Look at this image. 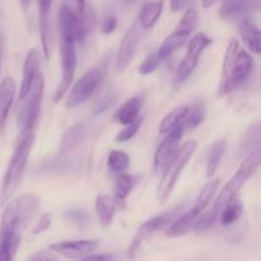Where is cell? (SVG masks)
<instances>
[{"label": "cell", "mask_w": 261, "mask_h": 261, "mask_svg": "<svg viewBox=\"0 0 261 261\" xmlns=\"http://www.w3.org/2000/svg\"><path fill=\"white\" fill-rule=\"evenodd\" d=\"M252 69H254V59L246 50L240 47V42L236 38H231L224 54L218 96H226L239 88L246 81Z\"/></svg>", "instance_id": "cell-1"}, {"label": "cell", "mask_w": 261, "mask_h": 261, "mask_svg": "<svg viewBox=\"0 0 261 261\" xmlns=\"http://www.w3.org/2000/svg\"><path fill=\"white\" fill-rule=\"evenodd\" d=\"M35 143V130H22L15 143L14 150L10 157L8 167L3 177L2 190H0V204L4 205L12 199L17 189L22 182L25 172L28 158Z\"/></svg>", "instance_id": "cell-2"}, {"label": "cell", "mask_w": 261, "mask_h": 261, "mask_svg": "<svg viewBox=\"0 0 261 261\" xmlns=\"http://www.w3.org/2000/svg\"><path fill=\"white\" fill-rule=\"evenodd\" d=\"M196 148H198V142L195 140H189V142L184 143L177 149L176 154L171 158L170 162L165 166L163 175L157 186V198L162 204L166 203L167 199L170 198L178 177L195 153Z\"/></svg>", "instance_id": "cell-3"}, {"label": "cell", "mask_w": 261, "mask_h": 261, "mask_svg": "<svg viewBox=\"0 0 261 261\" xmlns=\"http://www.w3.org/2000/svg\"><path fill=\"white\" fill-rule=\"evenodd\" d=\"M260 161V149H255L247 154V157L245 158L244 162L241 163V166H240L237 172L233 175V177H232L231 180L224 185V188L222 189L221 194H219L218 199H217L216 204H214V206H216L218 211H221L222 206H223L232 196L237 195L239 191L244 188L245 184L249 181V178L251 177V176H254V173L256 172L257 168H259Z\"/></svg>", "instance_id": "cell-4"}, {"label": "cell", "mask_w": 261, "mask_h": 261, "mask_svg": "<svg viewBox=\"0 0 261 261\" xmlns=\"http://www.w3.org/2000/svg\"><path fill=\"white\" fill-rule=\"evenodd\" d=\"M199 24V15L195 9H188L184 14L182 19L177 24L176 30L167 36L165 41L161 45L160 50H158L157 56L160 60H165V59L170 58L175 51L182 47L188 41L189 36L195 31V28Z\"/></svg>", "instance_id": "cell-5"}, {"label": "cell", "mask_w": 261, "mask_h": 261, "mask_svg": "<svg viewBox=\"0 0 261 261\" xmlns=\"http://www.w3.org/2000/svg\"><path fill=\"white\" fill-rule=\"evenodd\" d=\"M105 71H106L105 66H97V68L84 73L71 88L70 93L66 98V107L73 109V107L84 103L103 81Z\"/></svg>", "instance_id": "cell-6"}, {"label": "cell", "mask_w": 261, "mask_h": 261, "mask_svg": "<svg viewBox=\"0 0 261 261\" xmlns=\"http://www.w3.org/2000/svg\"><path fill=\"white\" fill-rule=\"evenodd\" d=\"M60 54H61V81L58 87L55 96H54V102L58 103L65 93L68 92L71 82L74 79V73L76 68V55L74 42L69 38L61 36L60 40Z\"/></svg>", "instance_id": "cell-7"}, {"label": "cell", "mask_w": 261, "mask_h": 261, "mask_svg": "<svg viewBox=\"0 0 261 261\" xmlns=\"http://www.w3.org/2000/svg\"><path fill=\"white\" fill-rule=\"evenodd\" d=\"M212 42H213V40L204 32L196 33L191 38L188 46V53H186L184 60L181 61L177 71H176V78L178 82H184L193 74L199 63V58L203 54V51L212 45Z\"/></svg>", "instance_id": "cell-8"}, {"label": "cell", "mask_w": 261, "mask_h": 261, "mask_svg": "<svg viewBox=\"0 0 261 261\" xmlns=\"http://www.w3.org/2000/svg\"><path fill=\"white\" fill-rule=\"evenodd\" d=\"M172 218L173 213H165L149 219V221H147L145 223H143L142 226L139 227V229L137 231V233H135L134 239H133L132 245H130L129 250H127V256H137V254H139V251L142 250L143 245H144L145 242L149 241V240H152L155 234L160 233V232L170 223Z\"/></svg>", "instance_id": "cell-9"}, {"label": "cell", "mask_w": 261, "mask_h": 261, "mask_svg": "<svg viewBox=\"0 0 261 261\" xmlns=\"http://www.w3.org/2000/svg\"><path fill=\"white\" fill-rule=\"evenodd\" d=\"M43 91H45V79L42 74L38 73L33 81L30 91V99L20 116V124L23 125V130H35L38 115H40L41 103H42Z\"/></svg>", "instance_id": "cell-10"}, {"label": "cell", "mask_w": 261, "mask_h": 261, "mask_svg": "<svg viewBox=\"0 0 261 261\" xmlns=\"http://www.w3.org/2000/svg\"><path fill=\"white\" fill-rule=\"evenodd\" d=\"M59 22H60L61 36L63 37L69 38L74 43L81 42V41L84 40L87 30L84 27V23L81 14H78L75 10L71 9L70 7L64 5L60 9Z\"/></svg>", "instance_id": "cell-11"}, {"label": "cell", "mask_w": 261, "mask_h": 261, "mask_svg": "<svg viewBox=\"0 0 261 261\" xmlns=\"http://www.w3.org/2000/svg\"><path fill=\"white\" fill-rule=\"evenodd\" d=\"M184 134V125H178L175 129L168 132V135L158 147L154 155V168L155 171H161L165 166L170 162L171 158L176 154L177 149L180 148L181 138Z\"/></svg>", "instance_id": "cell-12"}, {"label": "cell", "mask_w": 261, "mask_h": 261, "mask_svg": "<svg viewBox=\"0 0 261 261\" xmlns=\"http://www.w3.org/2000/svg\"><path fill=\"white\" fill-rule=\"evenodd\" d=\"M99 240H79V241H64L50 245V250L69 259H84L96 251Z\"/></svg>", "instance_id": "cell-13"}, {"label": "cell", "mask_w": 261, "mask_h": 261, "mask_svg": "<svg viewBox=\"0 0 261 261\" xmlns=\"http://www.w3.org/2000/svg\"><path fill=\"white\" fill-rule=\"evenodd\" d=\"M139 42V23H134L122 37L116 58L117 71H124L132 63Z\"/></svg>", "instance_id": "cell-14"}, {"label": "cell", "mask_w": 261, "mask_h": 261, "mask_svg": "<svg viewBox=\"0 0 261 261\" xmlns=\"http://www.w3.org/2000/svg\"><path fill=\"white\" fill-rule=\"evenodd\" d=\"M27 224L23 222L20 216L19 201L18 198L14 200H9L7 203L2 216V224H0V237L12 236V234H20V229H23Z\"/></svg>", "instance_id": "cell-15"}, {"label": "cell", "mask_w": 261, "mask_h": 261, "mask_svg": "<svg viewBox=\"0 0 261 261\" xmlns=\"http://www.w3.org/2000/svg\"><path fill=\"white\" fill-rule=\"evenodd\" d=\"M260 0H223L219 14L223 19L245 17L259 9Z\"/></svg>", "instance_id": "cell-16"}, {"label": "cell", "mask_w": 261, "mask_h": 261, "mask_svg": "<svg viewBox=\"0 0 261 261\" xmlns=\"http://www.w3.org/2000/svg\"><path fill=\"white\" fill-rule=\"evenodd\" d=\"M15 92H17L15 81L12 76H5L0 82V134H3L4 132L8 115L12 109L13 102H14Z\"/></svg>", "instance_id": "cell-17"}, {"label": "cell", "mask_w": 261, "mask_h": 261, "mask_svg": "<svg viewBox=\"0 0 261 261\" xmlns=\"http://www.w3.org/2000/svg\"><path fill=\"white\" fill-rule=\"evenodd\" d=\"M38 68H40V56H38L37 50L32 48L25 56L24 65H23V78L19 89L20 101L24 99L30 93L33 81H35L36 75L38 74Z\"/></svg>", "instance_id": "cell-18"}, {"label": "cell", "mask_w": 261, "mask_h": 261, "mask_svg": "<svg viewBox=\"0 0 261 261\" xmlns=\"http://www.w3.org/2000/svg\"><path fill=\"white\" fill-rule=\"evenodd\" d=\"M239 33L241 35L245 45L251 50V53L259 55L261 53V33L256 24L250 18L244 17L240 22Z\"/></svg>", "instance_id": "cell-19"}, {"label": "cell", "mask_w": 261, "mask_h": 261, "mask_svg": "<svg viewBox=\"0 0 261 261\" xmlns=\"http://www.w3.org/2000/svg\"><path fill=\"white\" fill-rule=\"evenodd\" d=\"M86 137V125L83 122L73 125L65 132L61 138L60 154L68 155L76 149Z\"/></svg>", "instance_id": "cell-20"}, {"label": "cell", "mask_w": 261, "mask_h": 261, "mask_svg": "<svg viewBox=\"0 0 261 261\" xmlns=\"http://www.w3.org/2000/svg\"><path fill=\"white\" fill-rule=\"evenodd\" d=\"M38 2V23H40L41 43H42L43 55L46 60L50 58V25H48V14L53 0H37Z\"/></svg>", "instance_id": "cell-21"}, {"label": "cell", "mask_w": 261, "mask_h": 261, "mask_svg": "<svg viewBox=\"0 0 261 261\" xmlns=\"http://www.w3.org/2000/svg\"><path fill=\"white\" fill-rule=\"evenodd\" d=\"M94 205H96V212L97 216H98L99 223H101L102 227L106 228L114 221V217L117 208L116 199L111 198L109 195H105V194H101V195L97 196Z\"/></svg>", "instance_id": "cell-22"}, {"label": "cell", "mask_w": 261, "mask_h": 261, "mask_svg": "<svg viewBox=\"0 0 261 261\" xmlns=\"http://www.w3.org/2000/svg\"><path fill=\"white\" fill-rule=\"evenodd\" d=\"M143 98L142 96L133 97L127 99L124 105L119 109V111L115 115V120L121 125L132 124L139 119L140 109H142Z\"/></svg>", "instance_id": "cell-23"}, {"label": "cell", "mask_w": 261, "mask_h": 261, "mask_svg": "<svg viewBox=\"0 0 261 261\" xmlns=\"http://www.w3.org/2000/svg\"><path fill=\"white\" fill-rule=\"evenodd\" d=\"M163 7H165V0H155V2H150L148 4H145L142 8V10H140L138 23L144 30L152 28L155 24V22L160 19Z\"/></svg>", "instance_id": "cell-24"}, {"label": "cell", "mask_w": 261, "mask_h": 261, "mask_svg": "<svg viewBox=\"0 0 261 261\" xmlns=\"http://www.w3.org/2000/svg\"><path fill=\"white\" fill-rule=\"evenodd\" d=\"M198 216H200V212L196 211L195 208L186 212V213L182 214L180 218L176 219L175 223L168 228L167 236L180 237V236H184V234H186L194 227V223H195Z\"/></svg>", "instance_id": "cell-25"}, {"label": "cell", "mask_w": 261, "mask_h": 261, "mask_svg": "<svg viewBox=\"0 0 261 261\" xmlns=\"http://www.w3.org/2000/svg\"><path fill=\"white\" fill-rule=\"evenodd\" d=\"M223 212L221 214V223L223 226H231L234 222L240 219L242 216V211H244V204L240 200L237 195L232 196L223 206H222Z\"/></svg>", "instance_id": "cell-26"}, {"label": "cell", "mask_w": 261, "mask_h": 261, "mask_svg": "<svg viewBox=\"0 0 261 261\" xmlns=\"http://www.w3.org/2000/svg\"><path fill=\"white\" fill-rule=\"evenodd\" d=\"M139 178L130 173H122L116 178L114 184V195L116 201H125L130 195L133 189L138 184Z\"/></svg>", "instance_id": "cell-27"}, {"label": "cell", "mask_w": 261, "mask_h": 261, "mask_svg": "<svg viewBox=\"0 0 261 261\" xmlns=\"http://www.w3.org/2000/svg\"><path fill=\"white\" fill-rule=\"evenodd\" d=\"M188 105H181V106L175 107L171 112H168L165 117H163L162 122L160 125V132L162 134H166V133L171 132V130L175 129L178 125L184 124V119L186 117L189 111Z\"/></svg>", "instance_id": "cell-28"}, {"label": "cell", "mask_w": 261, "mask_h": 261, "mask_svg": "<svg viewBox=\"0 0 261 261\" xmlns=\"http://www.w3.org/2000/svg\"><path fill=\"white\" fill-rule=\"evenodd\" d=\"M226 139L217 140V142L212 145L211 153H209L208 157V163H206V177L208 178H212L216 175L217 170H218L219 167V163H221L224 152H226Z\"/></svg>", "instance_id": "cell-29"}, {"label": "cell", "mask_w": 261, "mask_h": 261, "mask_svg": "<svg viewBox=\"0 0 261 261\" xmlns=\"http://www.w3.org/2000/svg\"><path fill=\"white\" fill-rule=\"evenodd\" d=\"M219 185H221V178L209 180L208 182L203 186V189L200 190V193H199L198 198H196V200H195V205H194V208L201 213V212H203L204 209L208 206L209 201H211V199L213 198V195L216 194V191L218 190Z\"/></svg>", "instance_id": "cell-30"}, {"label": "cell", "mask_w": 261, "mask_h": 261, "mask_svg": "<svg viewBox=\"0 0 261 261\" xmlns=\"http://www.w3.org/2000/svg\"><path fill=\"white\" fill-rule=\"evenodd\" d=\"M19 241L20 234L0 237V261H9L14 257Z\"/></svg>", "instance_id": "cell-31"}, {"label": "cell", "mask_w": 261, "mask_h": 261, "mask_svg": "<svg viewBox=\"0 0 261 261\" xmlns=\"http://www.w3.org/2000/svg\"><path fill=\"white\" fill-rule=\"evenodd\" d=\"M130 165V157L121 150H111L107 158V168L112 173L124 172Z\"/></svg>", "instance_id": "cell-32"}, {"label": "cell", "mask_w": 261, "mask_h": 261, "mask_svg": "<svg viewBox=\"0 0 261 261\" xmlns=\"http://www.w3.org/2000/svg\"><path fill=\"white\" fill-rule=\"evenodd\" d=\"M242 149L244 152H252L255 149H260V122L256 121L249 127L242 140Z\"/></svg>", "instance_id": "cell-33"}, {"label": "cell", "mask_w": 261, "mask_h": 261, "mask_svg": "<svg viewBox=\"0 0 261 261\" xmlns=\"http://www.w3.org/2000/svg\"><path fill=\"white\" fill-rule=\"evenodd\" d=\"M204 117H205V109H204L203 103H196L195 106L189 107V111L186 117L184 119L185 124L184 126H186L188 129H194L198 125H200L203 122Z\"/></svg>", "instance_id": "cell-34"}, {"label": "cell", "mask_w": 261, "mask_h": 261, "mask_svg": "<svg viewBox=\"0 0 261 261\" xmlns=\"http://www.w3.org/2000/svg\"><path fill=\"white\" fill-rule=\"evenodd\" d=\"M218 212H219L218 209H217L216 206H213V209H212V211H209L208 213L203 214L200 218H199V216H198V218H196L193 228L195 229L196 232H204V231H206V229H209L212 226H213Z\"/></svg>", "instance_id": "cell-35"}, {"label": "cell", "mask_w": 261, "mask_h": 261, "mask_svg": "<svg viewBox=\"0 0 261 261\" xmlns=\"http://www.w3.org/2000/svg\"><path fill=\"white\" fill-rule=\"evenodd\" d=\"M142 122H143V119H140L139 117V120H137V121L132 122V124H127L126 127L122 129L121 132L117 134L116 139L115 140H116V142H127V140H130L135 134H137L138 130L140 129Z\"/></svg>", "instance_id": "cell-36"}, {"label": "cell", "mask_w": 261, "mask_h": 261, "mask_svg": "<svg viewBox=\"0 0 261 261\" xmlns=\"http://www.w3.org/2000/svg\"><path fill=\"white\" fill-rule=\"evenodd\" d=\"M160 58L157 56V54H152V55L148 56L139 66V73L142 75H148V74L153 73L154 70H157V68L160 66Z\"/></svg>", "instance_id": "cell-37"}, {"label": "cell", "mask_w": 261, "mask_h": 261, "mask_svg": "<svg viewBox=\"0 0 261 261\" xmlns=\"http://www.w3.org/2000/svg\"><path fill=\"white\" fill-rule=\"evenodd\" d=\"M51 222H53V217H51V214L50 213L43 214V216L40 218V221H38L37 226L33 228L32 233L33 234H40V233H42V232L47 231V229L50 228V226H51Z\"/></svg>", "instance_id": "cell-38"}, {"label": "cell", "mask_w": 261, "mask_h": 261, "mask_svg": "<svg viewBox=\"0 0 261 261\" xmlns=\"http://www.w3.org/2000/svg\"><path fill=\"white\" fill-rule=\"evenodd\" d=\"M117 27V19L114 14L107 15L103 19V23H102L101 31L103 35H110V33L114 32Z\"/></svg>", "instance_id": "cell-39"}, {"label": "cell", "mask_w": 261, "mask_h": 261, "mask_svg": "<svg viewBox=\"0 0 261 261\" xmlns=\"http://www.w3.org/2000/svg\"><path fill=\"white\" fill-rule=\"evenodd\" d=\"M116 101H117L116 96H109V97H105V98H102L101 101L98 102V105L96 106V114L97 115L103 114V112L107 111L110 107L114 106V105L116 103Z\"/></svg>", "instance_id": "cell-40"}, {"label": "cell", "mask_w": 261, "mask_h": 261, "mask_svg": "<svg viewBox=\"0 0 261 261\" xmlns=\"http://www.w3.org/2000/svg\"><path fill=\"white\" fill-rule=\"evenodd\" d=\"M55 259H56L55 255H53L51 252L45 251V250H41V251L36 252V254H33L32 256L30 257V260H33V261H46V260H55Z\"/></svg>", "instance_id": "cell-41"}, {"label": "cell", "mask_w": 261, "mask_h": 261, "mask_svg": "<svg viewBox=\"0 0 261 261\" xmlns=\"http://www.w3.org/2000/svg\"><path fill=\"white\" fill-rule=\"evenodd\" d=\"M189 4V0H170L171 10L172 12H180L186 5Z\"/></svg>", "instance_id": "cell-42"}, {"label": "cell", "mask_w": 261, "mask_h": 261, "mask_svg": "<svg viewBox=\"0 0 261 261\" xmlns=\"http://www.w3.org/2000/svg\"><path fill=\"white\" fill-rule=\"evenodd\" d=\"M216 2L217 0H201V5H203L204 9H208V8L213 7Z\"/></svg>", "instance_id": "cell-43"}, {"label": "cell", "mask_w": 261, "mask_h": 261, "mask_svg": "<svg viewBox=\"0 0 261 261\" xmlns=\"http://www.w3.org/2000/svg\"><path fill=\"white\" fill-rule=\"evenodd\" d=\"M76 2H78L79 12H82V10H84V8H86V0H76Z\"/></svg>", "instance_id": "cell-44"}, {"label": "cell", "mask_w": 261, "mask_h": 261, "mask_svg": "<svg viewBox=\"0 0 261 261\" xmlns=\"http://www.w3.org/2000/svg\"><path fill=\"white\" fill-rule=\"evenodd\" d=\"M0 66H2V51H0Z\"/></svg>", "instance_id": "cell-45"}, {"label": "cell", "mask_w": 261, "mask_h": 261, "mask_svg": "<svg viewBox=\"0 0 261 261\" xmlns=\"http://www.w3.org/2000/svg\"><path fill=\"white\" fill-rule=\"evenodd\" d=\"M126 2H133V0H126Z\"/></svg>", "instance_id": "cell-46"}]
</instances>
